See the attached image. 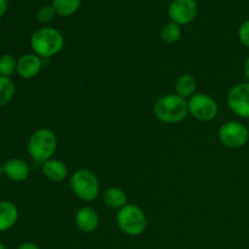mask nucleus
<instances>
[{"instance_id": "1", "label": "nucleus", "mask_w": 249, "mask_h": 249, "mask_svg": "<svg viewBox=\"0 0 249 249\" xmlns=\"http://www.w3.org/2000/svg\"><path fill=\"white\" fill-rule=\"evenodd\" d=\"M153 113L158 121L167 124H177L184 121L189 114L186 99L177 94H168L155 102Z\"/></svg>"}, {"instance_id": "2", "label": "nucleus", "mask_w": 249, "mask_h": 249, "mask_svg": "<svg viewBox=\"0 0 249 249\" xmlns=\"http://www.w3.org/2000/svg\"><path fill=\"white\" fill-rule=\"evenodd\" d=\"M65 39L62 33L53 27H43L32 34L31 46L34 53L41 58H50L57 55L63 48Z\"/></svg>"}, {"instance_id": "3", "label": "nucleus", "mask_w": 249, "mask_h": 249, "mask_svg": "<svg viewBox=\"0 0 249 249\" xmlns=\"http://www.w3.org/2000/svg\"><path fill=\"white\" fill-rule=\"evenodd\" d=\"M27 148L36 162L44 163L55 155L57 150V136L48 128L38 129L29 138Z\"/></svg>"}, {"instance_id": "4", "label": "nucleus", "mask_w": 249, "mask_h": 249, "mask_svg": "<svg viewBox=\"0 0 249 249\" xmlns=\"http://www.w3.org/2000/svg\"><path fill=\"white\" fill-rule=\"evenodd\" d=\"M117 225L128 236H140L147 228V218L142 209L135 204H126L121 208L116 216Z\"/></svg>"}, {"instance_id": "5", "label": "nucleus", "mask_w": 249, "mask_h": 249, "mask_svg": "<svg viewBox=\"0 0 249 249\" xmlns=\"http://www.w3.org/2000/svg\"><path fill=\"white\" fill-rule=\"evenodd\" d=\"M71 189L73 194L84 202H91L100 194V181L96 174L89 169H78L71 175Z\"/></svg>"}, {"instance_id": "6", "label": "nucleus", "mask_w": 249, "mask_h": 249, "mask_svg": "<svg viewBox=\"0 0 249 249\" xmlns=\"http://www.w3.org/2000/svg\"><path fill=\"white\" fill-rule=\"evenodd\" d=\"M219 141L225 147L241 148L248 142L249 130L245 124L236 121L224 123L218 131Z\"/></svg>"}, {"instance_id": "7", "label": "nucleus", "mask_w": 249, "mask_h": 249, "mask_svg": "<svg viewBox=\"0 0 249 249\" xmlns=\"http://www.w3.org/2000/svg\"><path fill=\"white\" fill-rule=\"evenodd\" d=\"M187 104H189V113L197 121L211 122L218 116V104L208 94L199 92L192 95Z\"/></svg>"}, {"instance_id": "8", "label": "nucleus", "mask_w": 249, "mask_h": 249, "mask_svg": "<svg viewBox=\"0 0 249 249\" xmlns=\"http://www.w3.org/2000/svg\"><path fill=\"white\" fill-rule=\"evenodd\" d=\"M228 106L236 116L249 118V82L233 85L226 97Z\"/></svg>"}, {"instance_id": "9", "label": "nucleus", "mask_w": 249, "mask_h": 249, "mask_svg": "<svg viewBox=\"0 0 249 249\" xmlns=\"http://www.w3.org/2000/svg\"><path fill=\"white\" fill-rule=\"evenodd\" d=\"M198 5L196 0H173L168 7L170 21L179 26L189 24L196 18Z\"/></svg>"}, {"instance_id": "10", "label": "nucleus", "mask_w": 249, "mask_h": 249, "mask_svg": "<svg viewBox=\"0 0 249 249\" xmlns=\"http://www.w3.org/2000/svg\"><path fill=\"white\" fill-rule=\"evenodd\" d=\"M43 66L41 57L36 53H24L17 61V73L23 79H32L39 74Z\"/></svg>"}, {"instance_id": "11", "label": "nucleus", "mask_w": 249, "mask_h": 249, "mask_svg": "<svg viewBox=\"0 0 249 249\" xmlns=\"http://www.w3.org/2000/svg\"><path fill=\"white\" fill-rule=\"evenodd\" d=\"M100 224V216L91 207H82L75 214V225L82 232L91 233L97 230Z\"/></svg>"}, {"instance_id": "12", "label": "nucleus", "mask_w": 249, "mask_h": 249, "mask_svg": "<svg viewBox=\"0 0 249 249\" xmlns=\"http://www.w3.org/2000/svg\"><path fill=\"white\" fill-rule=\"evenodd\" d=\"M41 173L48 180L53 182H61L67 178L68 168L62 160L51 158L41 165Z\"/></svg>"}, {"instance_id": "13", "label": "nucleus", "mask_w": 249, "mask_h": 249, "mask_svg": "<svg viewBox=\"0 0 249 249\" xmlns=\"http://www.w3.org/2000/svg\"><path fill=\"white\" fill-rule=\"evenodd\" d=\"M4 174L10 180H12V181H24L29 175V167L23 160L12 158V160H9L5 162Z\"/></svg>"}, {"instance_id": "14", "label": "nucleus", "mask_w": 249, "mask_h": 249, "mask_svg": "<svg viewBox=\"0 0 249 249\" xmlns=\"http://www.w3.org/2000/svg\"><path fill=\"white\" fill-rule=\"evenodd\" d=\"M18 219V209L9 201H0V232L10 230Z\"/></svg>"}, {"instance_id": "15", "label": "nucleus", "mask_w": 249, "mask_h": 249, "mask_svg": "<svg viewBox=\"0 0 249 249\" xmlns=\"http://www.w3.org/2000/svg\"><path fill=\"white\" fill-rule=\"evenodd\" d=\"M102 199H104V203L106 204L107 207L118 209V211L128 204V196H126L125 192L122 189H119V187L114 186L108 187V189L104 192Z\"/></svg>"}, {"instance_id": "16", "label": "nucleus", "mask_w": 249, "mask_h": 249, "mask_svg": "<svg viewBox=\"0 0 249 249\" xmlns=\"http://www.w3.org/2000/svg\"><path fill=\"white\" fill-rule=\"evenodd\" d=\"M196 89V78L192 74H189V73L181 74L175 82V94L184 97V99H187V97H191L192 95H195Z\"/></svg>"}, {"instance_id": "17", "label": "nucleus", "mask_w": 249, "mask_h": 249, "mask_svg": "<svg viewBox=\"0 0 249 249\" xmlns=\"http://www.w3.org/2000/svg\"><path fill=\"white\" fill-rule=\"evenodd\" d=\"M51 5L58 16L70 17L79 10L82 0H53Z\"/></svg>"}, {"instance_id": "18", "label": "nucleus", "mask_w": 249, "mask_h": 249, "mask_svg": "<svg viewBox=\"0 0 249 249\" xmlns=\"http://www.w3.org/2000/svg\"><path fill=\"white\" fill-rule=\"evenodd\" d=\"M181 26L170 21L169 23L164 24L160 31V38L167 44H175L181 38Z\"/></svg>"}, {"instance_id": "19", "label": "nucleus", "mask_w": 249, "mask_h": 249, "mask_svg": "<svg viewBox=\"0 0 249 249\" xmlns=\"http://www.w3.org/2000/svg\"><path fill=\"white\" fill-rule=\"evenodd\" d=\"M15 84L12 80L7 77H1L0 75V107L9 104L15 96Z\"/></svg>"}, {"instance_id": "20", "label": "nucleus", "mask_w": 249, "mask_h": 249, "mask_svg": "<svg viewBox=\"0 0 249 249\" xmlns=\"http://www.w3.org/2000/svg\"><path fill=\"white\" fill-rule=\"evenodd\" d=\"M17 70V61L12 55L5 53L0 57V75L1 77H7L14 74L15 71Z\"/></svg>"}, {"instance_id": "21", "label": "nucleus", "mask_w": 249, "mask_h": 249, "mask_svg": "<svg viewBox=\"0 0 249 249\" xmlns=\"http://www.w3.org/2000/svg\"><path fill=\"white\" fill-rule=\"evenodd\" d=\"M56 16H57V14H56L53 5H44L36 12V19L43 24L51 23Z\"/></svg>"}, {"instance_id": "22", "label": "nucleus", "mask_w": 249, "mask_h": 249, "mask_svg": "<svg viewBox=\"0 0 249 249\" xmlns=\"http://www.w3.org/2000/svg\"><path fill=\"white\" fill-rule=\"evenodd\" d=\"M238 39L243 45L249 48V19L243 22L238 28Z\"/></svg>"}, {"instance_id": "23", "label": "nucleus", "mask_w": 249, "mask_h": 249, "mask_svg": "<svg viewBox=\"0 0 249 249\" xmlns=\"http://www.w3.org/2000/svg\"><path fill=\"white\" fill-rule=\"evenodd\" d=\"M7 5H9V0H0V17L4 16L6 12Z\"/></svg>"}, {"instance_id": "24", "label": "nucleus", "mask_w": 249, "mask_h": 249, "mask_svg": "<svg viewBox=\"0 0 249 249\" xmlns=\"http://www.w3.org/2000/svg\"><path fill=\"white\" fill-rule=\"evenodd\" d=\"M17 249H39V247L36 245V243L26 242V243H22V245Z\"/></svg>"}, {"instance_id": "25", "label": "nucleus", "mask_w": 249, "mask_h": 249, "mask_svg": "<svg viewBox=\"0 0 249 249\" xmlns=\"http://www.w3.org/2000/svg\"><path fill=\"white\" fill-rule=\"evenodd\" d=\"M245 74H246V77H247V79L249 82V56H248L247 60H246V63H245Z\"/></svg>"}, {"instance_id": "26", "label": "nucleus", "mask_w": 249, "mask_h": 249, "mask_svg": "<svg viewBox=\"0 0 249 249\" xmlns=\"http://www.w3.org/2000/svg\"><path fill=\"white\" fill-rule=\"evenodd\" d=\"M2 174H4V165L0 164V177H1Z\"/></svg>"}, {"instance_id": "27", "label": "nucleus", "mask_w": 249, "mask_h": 249, "mask_svg": "<svg viewBox=\"0 0 249 249\" xmlns=\"http://www.w3.org/2000/svg\"><path fill=\"white\" fill-rule=\"evenodd\" d=\"M0 249H6V248H5V246H4V245H2V243H1V242H0Z\"/></svg>"}]
</instances>
